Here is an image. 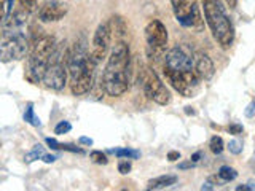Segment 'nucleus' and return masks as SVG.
Here are the masks:
<instances>
[{"instance_id":"nucleus-31","label":"nucleus","mask_w":255,"mask_h":191,"mask_svg":"<svg viewBox=\"0 0 255 191\" xmlns=\"http://www.w3.org/2000/svg\"><path fill=\"white\" fill-rule=\"evenodd\" d=\"M78 142L83 143V145H93V139H90V137H80Z\"/></svg>"},{"instance_id":"nucleus-4","label":"nucleus","mask_w":255,"mask_h":191,"mask_svg":"<svg viewBox=\"0 0 255 191\" xmlns=\"http://www.w3.org/2000/svg\"><path fill=\"white\" fill-rule=\"evenodd\" d=\"M56 48H58V43H56V38L51 35L40 37L34 43V48H32L27 61V72H26L29 82L32 83L43 82V77L46 74L48 66H50V61L53 58Z\"/></svg>"},{"instance_id":"nucleus-9","label":"nucleus","mask_w":255,"mask_h":191,"mask_svg":"<svg viewBox=\"0 0 255 191\" xmlns=\"http://www.w3.org/2000/svg\"><path fill=\"white\" fill-rule=\"evenodd\" d=\"M62 50L61 48H56V51L53 54V58L50 61V66L46 69V74L43 77V83L46 88H51L54 91H61L64 90L67 82V61H62Z\"/></svg>"},{"instance_id":"nucleus-19","label":"nucleus","mask_w":255,"mask_h":191,"mask_svg":"<svg viewBox=\"0 0 255 191\" xmlns=\"http://www.w3.org/2000/svg\"><path fill=\"white\" fill-rule=\"evenodd\" d=\"M219 177L223 182H231V180H235L238 177V172L230 166H222L219 169Z\"/></svg>"},{"instance_id":"nucleus-27","label":"nucleus","mask_w":255,"mask_h":191,"mask_svg":"<svg viewBox=\"0 0 255 191\" xmlns=\"http://www.w3.org/2000/svg\"><path fill=\"white\" fill-rule=\"evenodd\" d=\"M131 169H132V166H131L129 161H120V163H118V172H120V174L126 175V174H129V172H131Z\"/></svg>"},{"instance_id":"nucleus-8","label":"nucleus","mask_w":255,"mask_h":191,"mask_svg":"<svg viewBox=\"0 0 255 191\" xmlns=\"http://www.w3.org/2000/svg\"><path fill=\"white\" fill-rule=\"evenodd\" d=\"M27 38L21 32H5L2 37V45H0V59L2 62H10V61H19L22 59L27 53Z\"/></svg>"},{"instance_id":"nucleus-21","label":"nucleus","mask_w":255,"mask_h":191,"mask_svg":"<svg viewBox=\"0 0 255 191\" xmlns=\"http://www.w3.org/2000/svg\"><path fill=\"white\" fill-rule=\"evenodd\" d=\"M112 153H115V156H118V158H128V159H137L140 156L139 151L129 150V148H118V150L112 151Z\"/></svg>"},{"instance_id":"nucleus-14","label":"nucleus","mask_w":255,"mask_h":191,"mask_svg":"<svg viewBox=\"0 0 255 191\" xmlns=\"http://www.w3.org/2000/svg\"><path fill=\"white\" fill-rule=\"evenodd\" d=\"M67 5L59 0H45V2L38 6V19L43 22H56L61 21L64 16L67 14Z\"/></svg>"},{"instance_id":"nucleus-33","label":"nucleus","mask_w":255,"mask_h":191,"mask_svg":"<svg viewBox=\"0 0 255 191\" xmlns=\"http://www.w3.org/2000/svg\"><path fill=\"white\" fill-rule=\"evenodd\" d=\"M42 159H43L45 163H48V164H50V163H54V161H56V156H53V155H45V156H43Z\"/></svg>"},{"instance_id":"nucleus-12","label":"nucleus","mask_w":255,"mask_h":191,"mask_svg":"<svg viewBox=\"0 0 255 191\" xmlns=\"http://www.w3.org/2000/svg\"><path fill=\"white\" fill-rule=\"evenodd\" d=\"M112 27L110 22H102L98 26L93 37V50H91V56L94 58L96 62H101L102 59H106V56L109 53L110 48V40H112Z\"/></svg>"},{"instance_id":"nucleus-7","label":"nucleus","mask_w":255,"mask_h":191,"mask_svg":"<svg viewBox=\"0 0 255 191\" xmlns=\"http://www.w3.org/2000/svg\"><path fill=\"white\" fill-rule=\"evenodd\" d=\"M140 86L143 94L147 96L150 100H153L159 105H166L171 102V93L164 86V83L159 80L155 70L150 67H142L140 72Z\"/></svg>"},{"instance_id":"nucleus-3","label":"nucleus","mask_w":255,"mask_h":191,"mask_svg":"<svg viewBox=\"0 0 255 191\" xmlns=\"http://www.w3.org/2000/svg\"><path fill=\"white\" fill-rule=\"evenodd\" d=\"M203 11L215 42L223 50H228L235 42V27L227 14L225 6L222 5L220 0H203Z\"/></svg>"},{"instance_id":"nucleus-28","label":"nucleus","mask_w":255,"mask_h":191,"mask_svg":"<svg viewBox=\"0 0 255 191\" xmlns=\"http://www.w3.org/2000/svg\"><path fill=\"white\" fill-rule=\"evenodd\" d=\"M228 132L233 134V135H238L243 132V126L241 124H230L228 126Z\"/></svg>"},{"instance_id":"nucleus-17","label":"nucleus","mask_w":255,"mask_h":191,"mask_svg":"<svg viewBox=\"0 0 255 191\" xmlns=\"http://www.w3.org/2000/svg\"><path fill=\"white\" fill-rule=\"evenodd\" d=\"M109 22H110V27H112V34H114L117 38L125 35L126 26H125V21L120 18V16H114V18H112Z\"/></svg>"},{"instance_id":"nucleus-15","label":"nucleus","mask_w":255,"mask_h":191,"mask_svg":"<svg viewBox=\"0 0 255 191\" xmlns=\"http://www.w3.org/2000/svg\"><path fill=\"white\" fill-rule=\"evenodd\" d=\"M195 72L199 80H211L214 77V62L207 54L204 53H198L195 54Z\"/></svg>"},{"instance_id":"nucleus-32","label":"nucleus","mask_w":255,"mask_h":191,"mask_svg":"<svg viewBox=\"0 0 255 191\" xmlns=\"http://www.w3.org/2000/svg\"><path fill=\"white\" fill-rule=\"evenodd\" d=\"M11 6H13V0H6V6H5V16L11 13Z\"/></svg>"},{"instance_id":"nucleus-2","label":"nucleus","mask_w":255,"mask_h":191,"mask_svg":"<svg viewBox=\"0 0 255 191\" xmlns=\"http://www.w3.org/2000/svg\"><path fill=\"white\" fill-rule=\"evenodd\" d=\"M67 69L70 75V90L74 96H83L91 91L96 75L94 58L86 51L83 43H75L66 54Z\"/></svg>"},{"instance_id":"nucleus-1","label":"nucleus","mask_w":255,"mask_h":191,"mask_svg":"<svg viewBox=\"0 0 255 191\" xmlns=\"http://www.w3.org/2000/svg\"><path fill=\"white\" fill-rule=\"evenodd\" d=\"M131 77V53L128 43L118 40L110 51L102 74V86L110 97H118L128 91Z\"/></svg>"},{"instance_id":"nucleus-24","label":"nucleus","mask_w":255,"mask_h":191,"mask_svg":"<svg viewBox=\"0 0 255 191\" xmlns=\"http://www.w3.org/2000/svg\"><path fill=\"white\" fill-rule=\"evenodd\" d=\"M90 159L93 163H96V164H101V166H106L107 163H109V159H107V156L102 153V151H91L90 153Z\"/></svg>"},{"instance_id":"nucleus-37","label":"nucleus","mask_w":255,"mask_h":191,"mask_svg":"<svg viewBox=\"0 0 255 191\" xmlns=\"http://www.w3.org/2000/svg\"><path fill=\"white\" fill-rule=\"evenodd\" d=\"M191 107H187V113L188 115H195V110H190Z\"/></svg>"},{"instance_id":"nucleus-25","label":"nucleus","mask_w":255,"mask_h":191,"mask_svg":"<svg viewBox=\"0 0 255 191\" xmlns=\"http://www.w3.org/2000/svg\"><path fill=\"white\" fill-rule=\"evenodd\" d=\"M70 129H72V124H70L69 121H61L58 126L54 127V134L62 135V134H67Z\"/></svg>"},{"instance_id":"nucleus-18","label":"nucleus","mask_w":255,"mask_h":191,"mask_svg":"<svg viewBox=\"0 0 255 191\" xmlns=\"http://www.w3.org/2000/svg\"><path fill=\"white\" fill-rule=\"evenodd\" d=\"M46 143H48V145H50L53 150H67V151H72V153H83V150H82V148L74 147V145H64V143H59V142H56L54 139H50V137L46 139Z\"/></svg>"},{"instance_id":"nucleus-16","label":"nucleus","mask_w":255,"mask_h":191,"mask_svg":"<svg viewBox=\"0 0 255 191\" xmlns=\"http://www.w3.org/2000/svg\"><path fill=\"white\" fill-rule=\"evenodd\" d=\"M175 183H177V177L175 175H161V177H155L148 180L147 190H164L175 185Z\"/></svg>"},{"instance_id":"nucleus-13","label":"nucleus","mask_w":255,"mask_h":191,"mask_svg":"<svg viewBox=\"0 0 255 191\" xmlns=\"http://www.w3.org/2000/svg\"><path fill=\"white\" fill-rule=\"evenodd\" d=\"M164 67L172 70H193L195 58L185 46H174L164 56Z\"/></svg>"},{"instance_id":"nucleus-34","label":"nucleus","mask_w":255,"mask_h":191,"mask_svg":"<svg viewBox=\"0 0 255 191\" xmlns=\"http://www.w3.org/2000/svg\"><path fill=\"white\" fill-rule=\"evenodd\" d=\"M199 158H203V153H201V151H198V153H195L193 156H191V161H193V163H198V161H199Z\"/></svg>"},{"instance_id":"nucleus-20","label":"nucleus","mask_w":255,"mask_h":191,"mask_svg":"<svg viewBox=\"0 0 255 191\" xmlns=\"http://www.w3.org/2000/svg\"><path fill=\"white\" fill-rule=\"evenodd\" d=\"M24 121L32 124V126H35V127H38L40 124H42V123H40V119L34 113V105H32V103H29L27 108H26V113H24Z\"/></svg>"},{"instance_id":"nucleus-23","label":"nucleus","mask_w":255,"mask_h":191,"mask_svg":"<svg viewBox=\"0 0 255 191\" xmlns=\"http://www.w3.org/2000/svg\"><path fill=\"white\" fill-rule=\"evenodd\" d=\"M46 153L43 151V148L40 147V145H35L34 147V150L30 151V153L26 156V163H32V161H35V159H38V158H43Z\"/></svg>"},{"instance_id":"nucleus-22","label":"nucleus","mask_w":255,"mask_h":191,"mask_svg":"<svg viewBox=\"0 0 255 191\" xmlns=\"http://www.w3.org/2000/svg\"><path fill=\"white\" fill-rule=\"evenodd\" d=\"M209 147H211V151L214 155H220L223 151V139L220 137V135H214V137L211 139Z\"/></svg>"},{"instance_id":"nucleus-11","label":"nucleus","mask_w":255,"mask_h":191,"mask_svg":"<svg viewBox=\"0 0 255 191\" xmlns=\"http://www.w3.org/2000/svg\"><path fill=\"white\" fill-rule=\"evenodd\" d=\"M35 10H38L37 0H18L14 10H11L10 14L5 16L3 34L5 32H18L19 27L29 21V18Z\"/></svg>"},{"instance_id":"nucleus-6","label":"nucleus","mask_w":255,"mask_h":191,"mask_svg":"<svg viewBox=\"0 0 255 191\" xmlns=\"http://www.w3.org/2000/svg\"><path fill=\"white\" fill-rule=\"evenodd\" d=\"M164 77L179 94L183 97H195L199 91V78L193 70H172L163 67Z\"/></svg>"},{"instance_id":"nucleus-10","label":"nucleus","mask_w":255,"mask_h":191,"mask_svg":"<svg viewBox=\"0 0 255 191\" xmlns=\"http://www.w3.org/2000/svg\"><path fill=\"white\" fill-rule=\"evenodd\" d=\"M145 40L148 54L153 56L155 59L161 58L167 45V30L164 24L158 19L150 21L145 27Z\"/></svg>"},{"instance_id":"nucleus-29","label":"nucleus","mask_w":255,"mask_h":191,"mask_svg":"<svg viewBox=\"0 0 255 191\" xmlns=\"http://www.w3.org/2000/svg\"><path fill=\"white\" fill-rule=\"evenodd\" d=\"M167 159H169V161H177V159H180V153L179 151H169V153H167Z\"/></svg>"},{"instance_id":"nucleus-26","label":"nucleus","mask_w":255,"mask_h":191,"mask_svg":"<svg viewBox=\"0 0 255 191\" xmlns=\"http://www.w3.org/2000/svg\"><path fill=\"white\" fill-rule=\"evenodd\" d=\"M228 150H230V153H233V155H239L243 151V143L239 142V140H231L228 143Z\"/></svg>"},{"instance_id":"nucleus-36","label":"nucleus","mask_w":255,"mask_h":191,"mask_svg":"<svg viewBox=\"0 0 255 191\" xmlns=\"http://www.w3.org/2000/svg\"><path fill=\"white\" fill-rule=\"evenodd\" d=\"M225 2H227V5H228L230 8H235L236 3H238V0H225Z\"/></svg>"},{"instance_id":"nucleus-5","label":"nucleus","mask_w":255,"mask_h":191,"mask_svg":"<svg viewBox=\"0 0 255 191\" xmlns=\"http://www.w3.org/2000/svg\"><path fill=\"white\" fill-rule=\"evenodd\" d=\"M172 11L183 27L201 32L204 29V19L201 14V8L195 0H171Z\"/></svg>"},{"instance_id":"nucleus-30","label":"nucleus","mask_w":255,"mask_h":191,"mask_svg":"<svg viewBox=\"0 0 255 191\" xmlns=\"http://www.w3.org/2000/svg\"><path fill=\"white\" fill-rule=\"evenodd\" d=\"M196 166V163H193L190 159V163H182V164H179V169H190V167H195Z\"/></svg>"},{"instance_id":"nucleus-35","label":"nucleus","mask_w":255,"mask_h":191,"mask_svg":"<svg viewBox=\"0 0 255 191\" xmlns=\"http://www.w3.org/2000/svg\"><path fill=\"white\" fill-rule=\"evenodd\" d=\"M254 107H255V102H252L251 105H249V108L246 110V115H247V116H252V110H254Z\"/></svg>"}]
</instances>
